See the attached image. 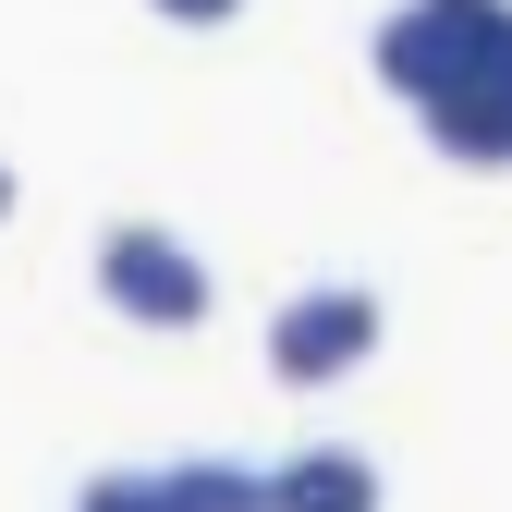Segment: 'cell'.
Returning <instances> with one entry per match:
<instances>
[{
	"label": "cell",
	"mask_w": 512,
	"mask_h": 512,
	"mask_svg": "<svg viewBox=\"0 0 512 512\" xmlns=\"http://www.w3.org/2000/svg\"><path fill=\"white\" fill-rule=\"evenodd\" d=\"M74 512H159V476H86Z\"/></svg>",
	"instance_id": "cell-6"
},
{
	"label": "cell",
	"mask_w": 512,
	"mask_h": 512,
	"mask_svg": "<svg viewBox=\"0 0 512 512\" xmlns=\"http://www.w3.org/2000/svg\"><path fill=\"white\" fill-rule=\"evenodd\" d=\"M159 512H269V464H220V452L159 464Z\"/></svg>",
	"instance_id": "cell-5"
},
{
	"label": "cell",
	"mask_w": 512,
	"mask_h": 512,
	"mask_svg": "<svg viewBox=\"0 0 512 512\" xmlns=\"http://www.w3.org/2000/svg\"><path fill=\"white\" fill-rule=\"evenodd\" d=\"M269 512H378V464L354 439H317V452L269 464Z\"/></svg>",
	"instance_id": "cell-4"
},
{
	"label": "cell",
	"mask_w": 512,
	"mask_h": 512,
	"mask_svg": "<svg viewBox=\"0 0 512 512\" xmlns=\"http://www.w3.org/2000/svg\"><path fill=\"white\" fill-rule=\"evenodd\" d=\"M147 13H171V25H232L244 0H147Z\"/></svg>",
	"instance_id": "cell-7"
},
{
	"label": "cell",
	"mask_w": 512,
	"mask_h": 512,
	"mask_svg": "<svg viewBox=\"0 0 512 512\" xmlns=\"http://www.w3.org/2000/svg\"><path fill=\"white\" fill-rule=\"evenodd\" d=\"M98 293L135 317V330H196V317H208L196 244H171L159 220H110V232H98Z\"/></svg>",
	"instance_id": "cell-3"
},
{
	"label": "cell",
	"mask_w": 512,
	"mask_h": 512,
	"mask_svg": "<svg viewBox=\"0 0 512 512\" xmlns=\"http://www.w3.org/2000/svg\"><path fill=\"white\" fill-rule=\"evenodd\" d=\"M0 220H13V171H0Z\"/></svg>",
	"instance_id": "cell-8"
},
{
	"label": "cell",
	"mask_w": 512,
	"mask_h": 512,
	"mask_svg": "<svg viewBox=\"0 0 512 512\" xmlns=\"http://www.w3.org/2000/svg\"><path fill=\"white\" fill-rule=\"evenodd\" d=\"M488 61H512V0H403V13H378V86L403 110L452 98Z\"/></svg>",
	"instance_id": "cell-1"
},
{
	"label": "cell",
	"mask_w": 512,
	"mask_h": 512,
	"mask_svg": "<svg viewBox=\"0 0 512 512\" xmlns=\"http://www.w3.org/2000/svg\"><path fill=\"white\" fill-rule=\"evenodd\" d=\"M378 354V293L366 281H317L269 317V378L281 391H330V378H354Z\"/></svg>",
	"instance_id": "cell-2"
}]
</instances>
